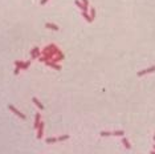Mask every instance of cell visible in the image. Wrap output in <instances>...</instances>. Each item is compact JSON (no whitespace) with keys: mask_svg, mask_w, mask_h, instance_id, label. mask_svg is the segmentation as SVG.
Returning a JSON list of instances; mask_svg holds the SVG:
<instances>
[{"mask_svg":"<svg viewBox=\"0 0 155 154\" xmlns=\"http://www.w3.org/2000/svg\"><path fill=\"white\" fill-rule=\"evenodd\" d=\"M153 72H155V65H151V67L146 68V69H142V71H139L137 73V75H138V77H142V76L149 75V73H153Z\"/></svg>","mask_w":155,"mask_h":154,"instance_id":"3957f363","label":"cell"},{"mask_svg":"<svg viewBox=\"0 0 155 154\" xmlns=\"http://www.w3.org/2000/svg\"><path fill=\"white\" fill-rule=\"evenodd\" d=\"M32 102H33L34 105H36L40 110H44V108H45V106L42 105V102H41V101H38V100H37L36 97H32Z\"/></svg>","mask_w":155,"mask_h":154,"instance_id":"5b68a950","label":"cell"},{"mask_svg":"<svg viewBox=\"0 0 155 154\" xmlns=\"http://www.w3.org/2000/svg\"><path fill=\"white\" fill-rule=\"evenodd\" d=\"M44 128H45V124L41 121L40 124H38V126L36 128V130H37V133H36V138H37V140H41L42 136H44Z\"/></svg>","mask_w":155,"mask_h":154,"instance_id":"7a4b0ae2","label":"cell"},{"mask_svg":"<svg viewBox=\"0 0 155 154\" xmlns=\"http://www.w3.org/2000/svg\"><path fill=\"white\" fill-rule=\"evenodd\" d=\"M74 4H76L77 7H78V8H80L81 11H85V7H84L82 3H81V0H76V1H74Z\"/></svg>","mask_w":155,"mask_h":154,"instance_id":"7c38bea8","label":"cell"},{"mask_svg":"<svg viewBox=\"0 0 155 154\" xmlns=\"http://www.w3.org/2000/svg\"><path fill=\"white\" fill-rule=\"evenodd\" d=\"M34 116H36V117H34V128H37L38 124L41 122V114H40V112H37Z\"/></svg>","mask_w":155,"mask_h":154,"instance_id":"52a82bcc","label":"cell"},{"mask_svg":"<svg viewBox=\"0 0 155 154\" xmlns=\"http://www.w3.org/2000/svg\"><path fill=\"white\" fill-rule=\"evenodd\" d=\"M89 15H90L92 19L94 20V17H95V8H94V7H93V8H90V13H89Z\"/></svg>","mask_w":155,"mask_h":154,"instance_id":"ac0fdd59","label":"cell"},{"mask_svg":"<svg viewBox=\"0 0 155 154\" xmlns=\"http://www.w3.org/2000/svg\"><path fill=\"white\" fill-rule=\"evenodd\" d=\"M150 154H155V150H154V152H151V153H150Z\"/></svg>","mask_w":155,"mask_h":154,"instance_id":"7402d4cb","label":"cell"},{"mask_svg":"<svg viewBox=\"0 0 155 154\" xmlns=\"http://www.w3.org/2000/svg\"><path fill=\"white\" fill-rule=\"evenodd\" d=\"M29 65H31V60H28V61H24V63H23V67H21V69H28V68H29Z\"/></svg>","mask_w":155,"mask_h":154,"instance_id":"2e32d148","label":"cell"},{"mask_svg":"<svg viewBox=\"0 0 155 154\" xmlns=\"http://www.w3.org/2000/svg\"><path fill=\"white\" fill-rule=\"evenodd\" d=\"M8 109H9L11 112H12L13 114H16L17 117H20L21 120H27V116H25L24 113H23V112H20V110H19V109H17V108L15 106V105H12V104H9V105H8Z\"/></svg>","mask_w":155,"mask_h":154,"instance_id":"6da1fadb","label":"cell"},{"mask_svg":"<svg viewBox=\"0 0 155 154\" xmlns=\"http://www.w3.org/2000/svg\"><path fill=\"white\" fill-rule=\"evenodd\" d=\"M81 3H82L84 7H85V11H82V12H88V9H89V0H81Z\"/></svg>","mask_w":155,"mask_h":154,"instance_id":"4fadbf2b","label":"cell"},{"mask_svg":"<svg viewBox=\"0 0 155 154\" xmlns=\"http://www.w3.org/2000/svg\"><path fill=\"white\" fill-rule=\"evenodd\" d=\"M113 136H119V137H123V136H125V132H123V130H115V132H113Z\"/></svg>","mask_w":155,"mask_h":154,"instance_id":"9a60e30c","label":"cell"},{"mask_svg":"<svg viewBox=\"0 0 155 154\" xmlns=\"http://www.w3.org/2000/svg\"><path fill=\"white\" fill-rule=\"evenodd\" d=\"M153 138H154V141H155V134H154V137H153Z\"/></svg>","mask_w":155,"mask_h":154,"instance_id":"603a6c76","label":"cell"},{"mask_svg":"<svg viewBox=\"0 0 155 154\" xmlns=\"http://www.w3.org/2000/svg\"><path fill=\"white\" fill-rule=\"evenodd\" d=\"M41 56V51L38 47H34L32 51H31V59H38Z\"/></svg>","mask_w":155,"mask_h":154,"instance_id":"277c9868","label":"cell"},{"mask_svg":"<svg viewBox=\"0 0 155 154\" xmlns=\"http://www.w3.org/2000/svg\"><path fill=\"white\" fill-rule=\"evenodd\" d=\"M69 138H70V136H69V134H64V136H59L57 137V141H66V140H69Z\"/></svg>","mask_w":155,"mask_h":154,"instance_id":"8fae6325","label":"cell"},{"mask_svg":"<svg viewBox=\"0 0 155 154\" xmlns=\"http://www.w3.org/2000/svg\"><path fill=\"white\" fill-rule=\"evenodd\" d=\"M101 137H109V136H113V132H101Z\"/></svg>","mask_w":155,"mask_h":154,"instance_id":"e0dca14e","label":"cell"},{"mask_svg":"<svg viewBox=\"0 0 155 154\" xmlns=\"http://www.w3.org/2000/svg\"><path fill=\"white\" fill-rule=\"evenodd\" d=\"M45 27H46L48 29H53V31H59V29H60V27L56 25V24H53V23H46Z\"/></svg>","mask_w":155,"mask_h":154,"instance_id":"ba28073f","label":"cell"},{"mask_svg":"<svg viewBox=\"0 0 155 154\" xmlns=\"http://www.w3.org/2000/svg\"><path fill=\"white\" fill-rule=\"evenodd\" d=\"M23 63H24V61H19V60H16V61H15V67H17V68H20V69H21Z\"/></svg>","mask_w":155,"mask_h":154,"instance_id":"d6986e66","label":"cell"},{"mask_svg":"<svg viewBox=\"0 0 155 154\" xmlns=\"http://www.w3.org/2000/svg\"><path fill=\"white\" fill-rule=\"evenodd\" d=\"M82 17H84V19H85V20H86L88 23H92V21H93L92 16H90V15H89L88 12H82Z\"/></svg>","mask_w":155,"mask_h":154,"instance_id":"30bf717a","label":"cell"},{"mask_svg":"<svg viewBox=\"0 0 155 154\" xmlns=\"http://www.w3.org/2000/svg\"><path fill=\"white\" fill-rule=\"evenodd\" d=\"M45 64L48 65V67H50V68L56 69V71H60V69H61V65H59V64H55V63H52V61H46Z\"/></svg>","mask_w":155,"mask_h":154,"instance_id":"8992f818","label":"cell"},{"mask_svg":"<svg viewBox=\"0 0 155 154\" xmlns=\"http://www.w3.org/2000/svg\"><path fill=\"white\" fill-rule=\"evenodd\" d=\"M153 148H154V150H155V145H154V146H153Z\"/></svg>","mask_w":155,"mask_h":154,"instance_id":"cb8c5ba5","label":"cell"},{"mask_svg":"<svg viewBox=\"0 0 155 154\" xmlns=\"http://www.w3.org/2000/svg\"><path fill=\"white\" fill-rule=\"evenodd\" d=\"M45 142L46 144H55V142H59V141H57V137H52V138H46Z\"/></svg>","mask_w":155,"mask_h":154,"instance_id":"5bb4252c","label":"cell"},{"mask_svg":"<svg viewBox=\"0 0 155 154\" xmlns=\"http://www.w3.org/2000/svg\"><path fill=\"white\" fill-rule=\"evenodd\" d=\"M48 1H49V0H40V4H41V5H44V4H46Z\"/></svg>","mask_w":155,"mask_h":154,"instance_id":"ffe728a7","label":"cell"},{"mask_svg":"<svg viewBox=\"0 0 155 154\" xmlns=\"http://www.w3.org/2000/svg\"><path fill=\"white\" fill-rule=\"evenodd\" d=\"M19 72H20V68L16 67V68H15V72H13V73H15V75H19Z\"/></svg>","mask_w":155,"mask_h":154,"instance_id":"44dd1931","label":"cell"},{"mask_svg":"<svg viewBox=\"0 0 155 154\" xmlns=\"http://www.w3.org/2000/svg\"><path fill=\"white\" fill-rule=\"evenodd\" d=\"M122 144H123V146H125L126 149H131V144L129 142V140H127L126 137H122Z\"/></svg>","mask_w":155,"mask_h":154,"instance_id":"9c48e42d","label":"cell"}]
</instances>
